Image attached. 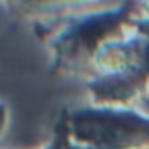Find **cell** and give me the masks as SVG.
<instances>
[{
    "instance_id": "1",
    "label": "cell",
    "mask_w": 149,
    "mask_h": 149,
    "mask_svg": "<svg viewBox=\"0 0 149 149\" xmlns=\"http://www.w3.org/2000/svg\"><path fill=\"white\" fill-rule=\"evenodd\" d=\"M133 4L76 18L53 39V68L60 74L91 76L97 53L109 42L128 37L140 23Z\"/></svg>"
},
{
    "instance_id": "2",
    "label": "cell",
    "mask_w": 149,
    "mask_h": 149,
    "mask_svg": "<svg viewBox=\"0 0 149 149\" xmlns=\"http://www.w3.org/2000/svg\"><path fill=\"white\" fill-rule=\"evenodd\" d=\"M11 2L21 6V7H30V9H54V7H68V6H81L91 0H11Z\"/></svg>"
},
{
    "instance_id": "3",
    "label": "cell",
    "mask_w": 149,
    "mask_h": 149,
    "mask_svg": "<svg viewBox=\"0 0 149 149\" xmlns=\"http://www.w3.org/2000/svg\"><path fill=\"white\" fill-rule=\"evenodd\" d=\"M142 2H144V9L149 13V0H142Z\"/></svg>"
},
{
    "instance_id": "4",
    "label": "cell",
    "mask_w": 149,
    "mask_h": 149,
    "mask_svg": "<svg viewBox=\"0 0 149 149\" xmlns=\"http://www.w3.org/2000/svg\"><path fill=\"white\" fill-rule=\"evenodd\" d=\"M147 90H149V76H147Z\"/></svg>"
},
{
    "instance_id": "5",
    "label": "cell",
    "mask_w": 149,
    "mask_h": 149,
    "mask_svg": "<svg viewBox=\"0 0 149 149\" xmlns=\"http://www.w3.org/2000/svg\"><path fill=\"white\" fill-rule=\"evenodd\" d=\"M9 2H11V0H9Z\"/></svg>"
}]
</instances>
